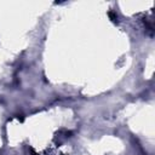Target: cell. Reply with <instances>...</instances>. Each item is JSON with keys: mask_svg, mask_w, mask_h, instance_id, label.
<instances>
[{"mask_svg": "<svg viewBox=\"0 0 155 155\" xmlns=\"http://www.w3.org/2000/svg\"><path fill=\"white\" fill-rule=\"evenodd\" d=\"M108 16L110 17V19H111L113 22H117V16H116V13H115V12L109 11V12H108Z\"/></svg>", "mask_w": 155, "mask_h": 155, "instance_id": "obj_1", "label": "cell"}]
</instances>
